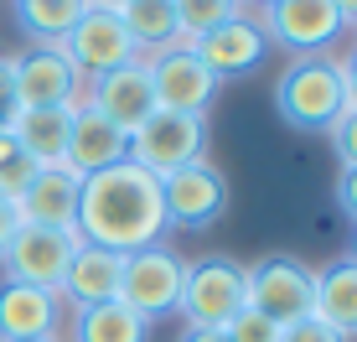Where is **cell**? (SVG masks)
<instances>
[{"label":"cell","instance_id":"31","mask_svg":"<svg viewBox=\"0 0 357 342\" xmlns=\"http://www.w3.org/2000/svg\"><path fill=\"white\" fill-rule=\"evenodd\" d=\"M342 89H347V109H357V52L342 63Z\"/></svg>","mask_w":357,"mask_h":342},{"label":"cell","instance_id":"21","mask_svg":"<svg viewBox=\"0 0 357 342\" xmlns=\"http://www.w3.org/2000/svg\"><path fill=\"white\" fill-rule=\"evenodd\" d=\"M331 332L342 337H357V265L342 260V265H326V270H316V311Z\"/></svg>","mask_w":357,"mask_h":342},{"label":"cell","instance_id":"12","mask_svg":"<svg viewBox=\"0 0 357 342\" xmlns=\"http://www.w3.org/2000/svg\"><path fill=\"white\" fill-rule=\"evenodd\" d=\"M151 68V89H155V109H171V114H202L218 99V78L197 63L192 47H166V52L145 57Z\"/></svg>","mask_w":357,"mask_h":342},{"label":"cell","instance_id":"23","mask_svg":"<svg viewBox=\"0 0 357 342\" xmlns=\"http://www.w3.org/2000/svg\"><path fill=\"white\" fill-rule=\"evenodd\" d=\"M89 0H16V21L36 47H57Z\"/></svg>","mask_w":357,"mask_h":342},{"label":"cell","instance_id":"4","mask_svg":"<svg viewBox=\"0 0 357 342\" xmlns=\"http://www.w3.org/2000/svg\"><path fill=\"white\" fill-rule=\"evenodd\" d=\"M6 83H10V109H78L83 89H89L57 47H31L16 63H6Z\"/></svg>","mask_w":357,"mask_h":342},{"label":"cell","instance_id":"11","mask_svg":"<svg viewBox=\"0 0 357 342\" xmlns=\"http://www.w3.org/2000/svg\"><path fill=\"white\" fill-rule=\"evenodd\" d=\"M264 36L301 57H316L321 47H331L347 21H342L337 0H264Z\"/></svg>","mask_w":357,"mask_h":342},{"label":"cell","instance_id":"3","mask_svg":"<svg viewBox=\"0 0 357 342\" xmlns=\"http://www.w3.org/2000/svg\"><path fill=\"white\" fill-rule=\"evenodd\" d=\"M243 306L269 316L285 332L316 311V270H305L301 260H285V254L259 260L254 270H243Z\"/></svg>","mask_w":357,"mask_h":342},{"label":"cell","instance_id":"36","mask_svg":"<svg viewBox=\"0 0 357 342\" xmlns=\"http://www.w3.org/2000/svg\"><path fill=\"white\" fill-rule=\"evenodd\" d=\"M42 342H57V337H42Z\"/></svg>","mask_w":357,"mask_h":342},{"label":"cell","instance_id":"17","mask_svg":"<svg viewBox=\"0 0 357 342\" xmlns=\"http://www.w3.org/2000/svg\"><path fill=\"white\" fill-rule=\"evenodd\" d=\"M114 161H130V135L119 125H109L98 109L78 104L73 109V135H68V171L93 177V171H104Z\"/></svg>","mask_w":357,"mask_h":342},{"label":"cell","instance_id":"22","mask_svg":"<svg viewBox=\"0 0 357 342\" xmlns=\"http://www.w3.org/2000/svg\"><path fill=\"white\" fill-rule=\"evenodd\" d=\"M145 337H151V322L135 316L125 301L73 311V342H145Z\"/></svg>","mask_w":357,"mask_h":342},{"label":"cell","instance_id":"7","mask_svg":"<svg viewBox=\"0 0 357 342\" xmlns=\"http://www.w3.org/2000/svg\"><path fill=\"white\" fill-rule=\"evenodd\" d=\"M181 280H187V265L166 249V244H151V249L125 254V270H119V301L155 322V316H171L181 301Z\"/></svg>","mask_w":357,"mask_h":342},{"label":"cell","instance_id":"30","mask_svg":"<svg viewBox=\"0 0 357 342\" xmlns=\"http://www.w3.org/2000/svg\"><path fill=\"white\" fill-rule=\"evenodd\" d=\"M176 342H228V332H223V327H187Z\"/></svg>","mask_w":357,"mask_h":342},{"label":"cell","instance_id":"10","mask_svg":"<svg viewBox=\"0 0 357 342\" xmlns=\"http://www.w3.org/2000/svg\"><path fill=\"white\" fill-rule=\"evenodd\" d=\"M73 249H78V234H57V228L21 223L16 234H10L6 254H0V265H6V280H21V285H36V290H52L57 296Z\"/></svg>","mask_w":357,"mask_h":342},{"label":"cell","instance_id":"8","mask_svg":"<svg viewBox=\"0 0 357 342\" xmlns=\"http://www.w3.org/2000/svg\"><path fill=\"white\" fill-rule=\"evenodd\" d=\"M57 52L78 68L83 83L104 78V73H114V68H125V63L140 57V52H135V42H130V31L119 27V16H114V10H104V6H83V16L68 27V36L57 42Z\"/></svg>","mask_w":357,"mask_h":342},{"label":"cell","instance_id":"2","mask_svg":"<svg viewBox=\"0 0 357 342\" xmlns=\"http://www.w3.org/2000/svg\"><path fill=\"white\" fill-rule=\"evenodd\" d=\"M275 109L290 130H326L347 114V89H342V63L331 57H301L280 73Z\"/></svg>","mask_w":357,"mask_h":342},{"label":"cell","instance_id":"25","mask_svg":"<svg viewBox=\"0 0 357 342\" xmlns=\"http://www.w3.org/2000/svg\"><path fill=\"white\" fill-rule=\"evenodd\" d=\"M223 332H228V342H280V327L269 322V316L249 311V306H243L238 316H233V322L223 327Z\"/></svg>","mask_w":357,"mask_h":342},{"label":"cell","instance_id":"34","mask_svg":"<svg viewBox=\"0 0 357 342\" xmlns=\"http://www.w3.org/2000/svg\"><path fill=\"white\" fill-rule=\"evenodd\" d=\"M89 6H104V10H119L125 0H89Z\"/></svg>","mask_w":357,"mask_h":342},{"label":"cell","instance_id":"32","mask_svg":"<svg viewBox=\"0 0 357 342\" xmlns=\"http://www.w3.org/2000/svg\"><path fill=\"white\" fill-rule=\"evenodd\" d=\"M16 135H10V125H6V119H0V166H6V161H16Z\"/></svg>","mask_w":357,"mask_h":342},{"label":"cell","instance_id":"33","mask_svg":"<svg viewBox=\"0 0 357 342\" xmlns=\"http://www.w3.org/2000/svg\"><path fill=\"white\" fill-rule=\"evenodd\" d=\"M337 10H342V21L357 31V0H337Z\"/></svg>","mask_w":357,"mask_h":342},{"label":"cell","instance_id":"24","mask_svg":"<svg viewBox=\"0 0 357 342\" xmlns=\"http://www.w3.org/2000/svg\"><path fill=\"white\" fill-rule=\"evenodd\" d=\"M171 10H176L181 42L192 47L197 36H207V31L228 27V21H238L243 16V0H171Z\"/></svg>","mask_w":357,"mask_h":342},{"label":"cell","instance_id":"27","mask_svg":"<svg viewBox=\"0 0 357 342\" xmlns=\"http://www.w3.org/2000/svg\"><path fill=\"white\" fill-rule=\"evenodd\" d=\"M280 342H347V337H342V332H331L321 316H305V322L285 327V332H280Z\"/></svg>","mask_w":357,"mask_h":342},{"label":"cell","instance_id":"35","mask_svg":"<svg viewBox=\"0 0 357 342\" xmlns=\"http://www.w3.org/2000/svg\"><path fill=\"white\" fill-rule=\"evenodd\" d=\"M352 265H357V234H352Z\"/></svg>","mask_w":357,"mask_h":342},{"label":"cell","instance_id":"26","mask_svg":"<svg viewBox=\"0 0 357 342\" xmlns=\"http://www.w3.org/2000/svg\"><path fill=\"white\" fill-rule=\"evenodd\" d=\"M331 145H337V161H342V171L347 166H357V109H347V114L331 125Z\"/></svg>","mask_w":357,"mask_h":342},{"label":"cell","instance_id":"14","mask_svg":"<svg viewBox=\"0 0 357 342\" xmlns=\"http://www.w3.org/2000/svg\"><path fill=\"white\" fill-rule=\"evenodd\" d=\"M78 187H83L78 171H68V166H36L31 181L21 187V198H16L21 223L73 234V228H78Z\"/></svg>","mask_w":357,"mask_h":342},{"label":"cell","instance_id":"9","mask_svg":"<svg viewBox=\"0 0 357 342\" xmlns=\"http://www.w3.org/2000/svg\"><path fill=\"white\" fill-rule=\"evenodd\" d=\"M161 202H166V228H213L228 213V181L213 161H192L181 171L161 177Z\"/></svg>","mask_w":357,"mask_h":342},{"label":"cell","instance_id":"29","mask_svg":"<svg viewBox=\"0 0 357 342\" xmlns=\"http://www.w3.org/2000/svg\"><path fill=\"white\" fill-rule=\"evenodd\" d=\"M337 202H342V213L357 218V166L342 171V181H337Z\"/></svg>","mask_w":357,"mask_h":342},{"label":"cell","instance_id":"18","mask_svg":"<svg viewBox=\"0 0 357 342\" xmlns=\"http://www.w3.org/2000/svg\"><path fill=\"white\" fill-rule=\"evenodd\" d=\"M119 270H125V254L98 249V244H83L78 239V249H73V260H68V275H63V290H57V296H68L73 311L119 301Z\"/></svg>","mask_w":357,"mask_h":342},{"label":"cell","instance_id":"20","mask_svg":"<svg viewBox=\"0 0 357 342\" xmlns=\"http://www.w3.org/2000/svg\"><path fill=\"white\" fill-rule=\"evenodd\" d=\"M114 16H119V27L130 31V42H135L140 57H155V52H166V47H187L181 31H176L171 0H125Z\"/></svg>","mask_w":357,"mask_h":342},{"label":"cell","instance_id":"13","mask_svg":"<svg viewBox=\"0 0 357 342\" xmlns=\"http://www.w3.org/2000/svg\"><path fill=\"white\" fill-rule=\"evenodd\" d=\"M83 104L98 109V114H104L109 125H119L125 135H135V130L155 114V89H151V68H145V57L104 73V78H89Z\"/></svg>","mask_w":357,"mask_h":342},{"label":"cell","instance_id":"15","mask_svg":"<svg viewBox=\"0 0 357 342\" xmlns=\"http://www.w3.org/2000/svg\"><path fill=\"white\" fill-rule=\"evenodd\" d=\"M192 52H197V63H202L218 83H223V78H238V73L259 68V57L269 52V36H264L259 21L238 16V21H228V27H218V31L197 36Z\"/></svg>","mask_w":357,"mask_h":342},{"label":"cell","instance_id":"1","mask_svg":"<svg viewBox=\"0 0 357 342\" xmlns=\"http://www.w3.org/2000/svg\"><path fill=\"white\" fill-rule=\"evenodd\" d=\"M83 244L114 254L151 249L166 234V202H161V177H151L135 161H114L93 177H83L78 187V228Z\"/></svg>","mask_w":357,"mask_h":342},{"label":"cell","instance_id":"19","mask_svg":"<svg viewBox=\"0 0 357 342\" xmlns=\"http://www.w3.org/2000/svg\"><path fill=\"white\" fill-rule=\"evenodd\" d=\"M16 151L31 166H68V135H73V109H10L6 114Z\"/></svg>","mask_w":357,"mask_h":342},{"label":"cell","instance_id":"16","mask_svg":"<svg viewBox=\"0 0 357 342\" xmlns=\"http://www.w3.org/2000/svg\"><path fill=\"white\" fill-rule=\"evenodd\" d=\"M63 327V296L6 280L0 285V342H42Z\"/></svg>","mask_w":357,"mask_h":342},{"label":"cell","instance_id":"5","mask_svg":"<svg viewBox=\"0 0 357 342\" xmlns=\"http://www.w3.org/2000/svg\"><path fill=\"white\" fill-rule=\"evenodd\" d=\"M202 151H207V119L202 114L155 109V114L130 135V161L145 166L151 177H171V171L202 161Z\"/></svg>","mask_w":357,"mask_h":342},{"label":"cell","instance_id":"28","mask_svg":"<svg viewBox=\"0 0 357 342\" xmlns=\"http://www.w3.org/2000/svg\"><path fill=\"white\" fill-rule=\"evenodd\" d=\"M21 228V213H16V198H6L0 192V254H6V244H10V234Z\"/></svg>","mask_w":357,"mask_h":342},{"label":"cell","instance_id":"6","mask_svg":"<svg viewBox=\"0 0 357 342\" xmlns=\"http://www.w3.org/2000/svg\"><path fill=\"white\" fill-rule=\"evenodd\" d=\"M176 311L187 316V327H228L243 311V265H233L228 254H207L187 265Z\"/></svg>","mask_w":357,"mask_h":342}]
</instances>
